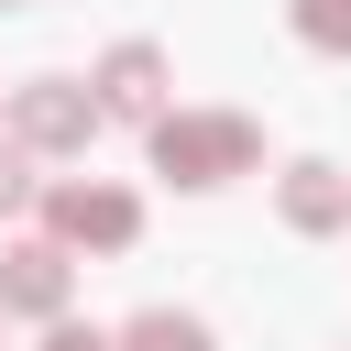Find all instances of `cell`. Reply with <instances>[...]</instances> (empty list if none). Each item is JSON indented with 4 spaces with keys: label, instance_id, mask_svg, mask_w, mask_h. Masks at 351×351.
<instances>
[{
    "label": "cell",
    "instance_id": "6",
    "mask_svg": "<svg viewBox=\"0 0 351 351\" xmlns=\"http://www.w3.org/2000/svg\"><path fill=\"white\" fill-rule=\"evenodd\" d=\"M285 219H296V230H329V219H351V186H340L329 165H296V176H285Z\"/></svg>",
    "mask_w": 351,
    "mask_h": 351
},
{
    "label": "cell",
    "instance_id": "3",
    "mask_svg": "<svg viewBox=\"0 0 351 351\" xmlns=\"http://www.w3.org/2000/svg\"><path fill=\"white\" fill-rule=\"evenodd\" d=\"M55 230H66V241H132L143 208H132L121 186H55Z\"/></svg>",
    "mask_w": 351,
    "mask_h": 351
},
{
    "label": "cell",
    "instance_id": "1",
    "mask_svg": "<svg viewBox=\"0 0 351 351\" xmlns=\"http://www.w3.org/2000/svg\"><path fill=\"white\" fill-rule=\"evenodd\" d=\"M154 165L176 186H219L252 165V121H154Z\"/></svg>",
    "mask_w": 351,
    "mask_h": 351
},
{
    "label": "cell",
    "instance_id": "7",
    "mask_svg": "<svg viewBox=\"0 0 351 351\" xmlns=\"http://www.w3.org/2000/svg\"><path fill=\"white\" fill-rule=\"evenodd\" d=\"M121 351H208V329L197 318H176V307H154V318H132V340Z\"/></svg>",
    "mask_w": 351,
    "mask_h": 351
},
{
    "label": "cell",
    "instance_id": "10",
    "mask_svg": "<svg viewBox=\"0 0 351 351\" xmlns=\"http://www.w3.org/2000/svg\"><path fill=\"white\" fill-rule=\"evenodd\" d=\"M44 351H110V340H88V329H55V340H44Z\"/></svg>",
    "mask_w": 351,
    "mask_h": 351
},
{
    "label": "cell",
    "instance_id": "5",
    "mask_svg": "<svg viewBox=\"0 0 351 351\" xmlns=\"http://www.w3.org/2000/svg\"><path fill=\"white\" fill-rule=\"evenodd\" d=\"M0 307H66V252H55V241L0 252Z\"/></svg>",
    "mask_w": 351,
    "mask_h": 351
},
{
    "label": "cell",
    "instance_id": "9",
    "mask_svg": "<svg viewBox=\"0 0 351 351\" xmlns=\"http://www.w3.org/2000/svg\"><path fill=\"white\" fill-rule=\"evenodd\" d=\"M33 197V165H22V143H0V208H22Z\"/></svg>",
    "mask_w": 351,
    "mask_h": 351
},
{
    "label": "cell",
    "instance_id": "2",
    "mask_svg": "<svg viewBox=\"0 0 351 351\" xmlns=\"http://www.w3.org/2000/svg\"><path fill=\"white\" fill-rule=\"evenodd\" d=\"M11 121H22V143H33V154H66V143H88L99 99H88V88H66V77H44V88H22V110H11Z\"/></svg>",
    "mask_w": 351,
    "mask_h": 351
},
{
    "label": "cell",
    "instance_id": "4",
    "mask_svg": "<svg viewBox=\"0 0 351 351\" xmlns=\"http://www.w3.org/2000/svg\"><path fill=\"white\" fill-rule=\"evenodd\" d=\"M154 99H165V55H154V44H121V55L99 66V110H121V121H154Z\"/></svg>",
    "mask_w": 351,
    "mask_h": 351
},
{
    "label": "cell",
    "instance_id": "8",
    "mask_svg": "<svg viewBox=\"0 0 351 351\" xmlns=\"http://www.w3.org/2000/svg\"><path fill=\"white\" fill-rule=\"evenodd\" d=\"M296 33L329 44V55H351V0H296Z\"/></svg>",
    "mask_w": 351,
    "mask_h": 351
}]
</instances>
